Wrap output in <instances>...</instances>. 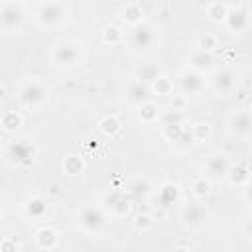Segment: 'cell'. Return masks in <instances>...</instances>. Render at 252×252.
<instances>
[{
	"label": "cell",
	"mask_w": 252,
	"mask_h": 252,
	"mask_svg": "<svg viewBox=\"0 0 252 252\" xmlns=\"http://www.w3.org/2000/svg\"><path fill=\"white\" fill-rule=\"evenodd\" d=\"M191 193H193L197 199L209 197V195H211V181H209L205 175L195 177V179L191 181Z\"/></svg>",
	"instance_id": "f546056e"
},
{
	"label": "cell",
	"mask_w": 252,
	"mask_h": 252,
	"mask_svg": "<svg viewBox=\"0 0 252 252\" xmlns=\"http://www.w3.org/2000/svg\"><path fill=\"white\" fill-rule=\"evenodd\" d=\"M181 96L189 98V96H195V94H201L205 89H207V79L203 73H197L189 67L181 69L177 73V81H175Z\"/></svg>",
	"instance_id": "ba28073f"
},
{
	"label": "cell",
	"mask_w": 252,
	"mask_h": 252,
	"mask_svg": "<svg viewBox=\"0 0 252 252\" xmlns=\"http://www.w3.org/2000/svg\"><path fill=\"white\" fill-rule=\"evenodd\" d=\"M49 193H51V195H57V193H59V185H57V183H51V185H49Z\"/></svg>",
	"instance_id": "f35d334b"
},
{
	"label": "cell",
	"mask_w": 252,
	"mask_h": 252,
	"mask_svg": "<svg viewBox=\"0 0 252 252\" xmlns=\"http://www.w3.org/2000/svg\"><path fill=\"white\" fill-rule=\"evenodd\" d=\"M205 219H207V213L199 203H189L181 209V220L187 228H201L205 224Z\"/></svg>",
	"instance_id": "9a60e30c"
},
{
	"label": "cell",
	"mask_w": 252,
	"mask_h": 252,
	"mask_svg": "<svg viewBox=\"0 0 252 252\" xmlns=\"http://www.w3.org/2000/svg\"><path fill=\"white\" fill-rule=\"evenodd\" d=\"M33 242H35V246L41 248V250H53V248L59 244V234H57V230L51 228V226H41V228L35 230Z\"/></svg>",
	"instance_id": "d6986e66"
},
{
	"label": "cell",
	"mask_w": 252,
	"mask_h": 252,
	"mask_svg": "<svg viewBox=\"0 0 252 252\" xmlns=\"http://www.w3.org/2000/svg\"><path fill=\"white\" fill-rule=\"evenodd\" d=\"M189 132H191V138H193V144H195V142H207L213 134V128H211L209 122H195L189 128Z\"/></svg>",
	"instance_id": "f1b7e54d"
},
{
	"label": "cell",
	"mask_w": 252,
	"mask_h": 252,
	"mask_svg": "<svg viewBox=\"0 0 252 252\" xmlns=\"http://www.w3.org/2000/svg\"><path fill=\"white\" fill-rule=\"evenodd\" d=\"M124 193H126L132 201H142V199H146V197L152 195V185H150L148 179L136 177V179H132V181L128 183V187H126Z\"/></svg>",
	"instance_id": "ffe728a7"
},
{
	"label": "cell",
	"mask_w": 252,
	"mask_h": 252,
	"mask_svg": "<svg viewBox=\"0 0 252 252\" xmlns=\"http://www.w3.org/2000/svg\"><path fill=\"white\" fill-rule=\"evenodd\" d=\"M134 226H136L138 230L146 232V230H150V228L154 226V219H152L148 213H140V215L134 217Z\"/></svg>",
	"instance_id": "d590c367"
},
{
	"label": "cell",
	"mask_w": 252,
	"mask_h": 252,
	"mask_svg": "<svg viewBox=\"0 0 252 252\" xmlns=\"http://www.w3.org/2000/svg\"><path fill=\"white\" fill-rule=\"evenodd\" d=\"M185 106H187V98L181 96V94H175L173 100H171V106H169V108H173V110H177V112H183Z\"/></svg>",
	"instance_id": "8d00e7d4"
},
{
	"label": "cell",
	"mask_w": 252,
	"mask_h": 252,
	"mask_svg": "<svg viewBox=\"0 0 252 252\" xmlns=\"http://www.w3.org/2000/svg\"><path fill=\"white\" fill-rule=\"evenodd\" d=\"M173 252H191L187 246H177V248H173Z\"/></svg>",
	"instance_id": "ab89813d"
},
{
	"label": "cell",
	"mask_w": 252,
	"mask_h": 252,
	"mask_svg": "<svg viewBox=\"0 0 252 252\" xmlns=\"http://www.w3.org/2000/svg\"><path fill=\"white\" fill-rule=\"evenodd\" d=\"M2 217H4V213H2V209H0V220H2Z\"/></svg>",
	"instance_id": "b9f144b4"
},
{
	"label": "cell",
	"mask_w": 252,
	"mask_h": 252,
	"mask_svg": "<svg viewBox=\"0 0 252 252\" xmlns=\"http://www.w3.org/2000/svg\"><path fill=\"white\" fill-rule=\"evenodd\" d=\"M22 122H24V118L18 110H6L0 114V126L6 132H16L22 126Z\"/></svg>",
	"instance_id": "484cf974"
},
{
	"label": "cell",
	"mask_w": 252,
	"mask_h": 252,
	"mask_svg": "<svg viewBox=\"0 0 252 252\" xmlns=\"http://www.w3.org/2000/svg\"><path fill=\"white\" fill-rule=\"evenodd\" d=\"M236 83H238V77H236V73H234L232 69H228V67L217 69V71L213 73V77H211V87H213V91H215L217 94H220V96L230 94V93L236 89Z\"/></svg>",
	"instance_id": "30bf717a"
},
{
	"label": "cell",
	"mask_w": 252,
	"mask_h": 252,
	"mask_svg": "<svg viewBox=\"0 0 252 252\" xmlns=\"http://www.w3.org/2000/svg\"><path fill=\"white\" fill-rule=\"evenodd\" d=\"M226 128L232 136L236 138H248L250 132H252V116H250V110H236L228 116V122H226Z\"/></svg>",
	"instance_id": "7c38bea8"
},
{
	"label": "cell",
	"mask_w": 252,
	"mask_h": 252,
	"mask_svg": "<svg viewBox=\"0 0 252 252\" xmlns=\"http://www.w3.org/2000/svg\"><path fill=\"white\" fill-rule=\"evenodd\" d=\"M98 130H100V134L112 138V136H116L120 132V120L114 114H106V116H102L98 120Z\"/></svg>",
	"instance_id": "83f0119b"
},
{
	"label": "cell",
	"mask_w": 252,
	"mask_h": 252,
	"mask_svg": "<svg viewBox=\"0 0 252 252\" xmlns=\"http://www.w3.org/2000/svg\"><path fill=\"white\" fill-rule=\"evenodd\" d=\"M49 61L57 69H75L83 63V43L77 39H59L49 49Z\"/></svg>",
	"instance_id": "6da1fadb"
},
{
	"label": "cell",
	"mask_w": 252,
	"mask_h": 252,
	"mask_svg": "<svg viewBox=\"0 0 252 252\" xmlns=\"http://www.w3.org/2000/svg\"><path fill=\"white\" fill-rule=\"evenodd\" d=\"M230 167V159L224 152H213L207 156L205 163H203V171L207 175V179H220L226 177V171Z\"/></svg>",
	"instance_id": "8fae6325"
},
{
	"label": "cell",
	"mask_w": 252,
	"mask_h": 252,
	"mask_svg": "<svg viewBox=\"0 0 252 252\" xmlns=\"http://www.w3.org/2000/svg\"><path fill=\"white\" fill-rule=\"evenodd\" d=\"M26 6L22 2H0V30L4 33H18L24 26Z\"/></svg>",
	"instance_id": "8992f818"
},
{
	"label": "cell",
	"mask_w": 252,
	"mask_h": 252,
	"mask_svg": "<svg viewBox=\"0 0 252 252\" xmlns=\"http://www.w3.org/2000/svg\"><path fill=\"white\" fill-rule=\"evenodd\" d=\"M228 6L230 4H224V2H207L205 4V16L213 22H222L226 12H228Z\"/></svg>",
	"instance_id": "4316f807"
},
{
	"label": "cell",
	"mask_w": 252,
	"mask_h": 252,
	"mask_svg": "<svg viewBox=\"0 0 252 252\" xmlns=\"http://www.w3.org/2000/svg\"><path fill=\"white\" fill-rule=\"evenodd\" d=\"M148 89L154 93V94H158V96H167V94H171L173 93V81L167 77V75H156L154 79H152V83L148 85Z\"/></svg>",
	"instance_id": "603a6c76"
},
{
	"label": "cell",
	"mask_w": 252,
	"mask_h": 252,
	"mask_svg": "<svg viewBox=\"0 0 252 252\" xmlns=\"http://www.w3.org/2000/svg\"><path fill=\"white\" fill-rule=\"evenodd\" d=\"M102 209L114 217H126L132 211V199L124 191L112 189L102 197Z\"/></svg>",
	"instance_id": "9c48e42d"
},
{
	"label": "cell",
	"mask_w": 252,
	"mask_h": 252,
	"mask_svg": "<svg viewBox=\"0 0 252 252\" xmlns=\"http://www.w3.org/2000/svg\"><path fill=\"white\" fill-rule=\"evenodd\" d=\"M124 39V32L118 28V26H106L104 30H102V41L104 43H108V45H116V43H120Z\"/></svg>",
	"instance_id": "1f68e13d"
},
{
	"label": "cell",
	"mask_w": 252,
	"mask_h": 252,
	"mask_svg": "<svg viewBox=\"0 0 252 252\" xmlns=\"http://www.w3.org/2000/svg\"><path fill=\"white\" fill-rule=\"evenodd\" d=\"M61 169H63L69 177H75V175H81V173H83L85 161H83V158H79V156H75V154H69V156L63 158Z\"/></svg>",
	"instance_id": "d4e9b609"
},
{
	"label": "cell",
	"mask_w": 252,
	"mask_h": 252,
	"mask_svg": "<svg viewBox=\"0 0 252 252\" xmlns=\"http://www.w3.org/2000/svg\"><path fill=\"white\" fill-rule=\"evenodd\" d=\"M106 224V211L100 205H85L77 213V226L87 234H98Z\"/></svg>",
	"instance_id": "52a82bcc"
},
{
	"label": "cell",
	"mask_w": 252,
	"mask_h": 252,
	"mask_svg": "<svg viewBox=\"0 0 252 252\" xmlns=\"http://www.w3.org/2000/svg\"><path fill=\"white\" fill-rule=\"evenodd\" d=\"M159 106L154 102V100H146L142 104H138V118L140 122L144 124H154L158 118H159Z\"/></svg>",
	"instance_id": "cb8c5ba5"
},
{
	"label": "cell",
	"mask_w": 252,
	"mask_h": 252,
	"mask_svg": "<svg viewBox=\"0 0 252 252\" xmlns=\"http://www.w3.org/2000/svg\"><path fill=\"white\" fill-rule=\"evenodd\" d=\"M187 67L197 71V73H207L215 67V55L209 53V51H201V49H193L189 55H187Z\"/></svg>",
	"instance_id": "5bb4252c"
},
{
	"label": "cell",
	"mask_w": 252,
	"mask_h": 252,
	"mask_svg": "<svg viewBox=\"0 0 252 252\" xmlns=\"http://www.w3.org/2000/svg\"><path fill=\"white\" fill-rule=\"evenodd\" d=\"M18 102L26 110H41L49 102V87L39 79H28L18 89Z\"/></svg>",
	"instance_id": "7a4b0ae2"
},
{
	"label": "cell",
	"mask_w": 252,
	"mask_h": 252,
	"mask_svg": "<svg viewBox=\"0 0 252 252\" xmlns=\"http://www.w3.org/2000/svg\"><path fill=\"white\" fill-rule=\"evenodd\" d=\"M2 96H4V89L0 87V100H2Z\"/></svg>",
	"instance_id": "60d3db41"
},
{
	"label": "cell",
	"mask_w": 252,
	"mask_h": 252,
	"mask_svg": "<svg viewBox=\"0 0 252 252\" xmlns=\"http://www.w3.org/2000/svg\"><path fill=\"white\" fill-rule=\"evenodd\" d=\"M47 209H49V205L41 195H33L24 203V215L28 219H33V220L43 219L47 215Z\"/></svg>",
	"instance_id": "ac0fdd59"
},
{
	"label": "cell",
	"mask_w": 252,
	"mask_h": 252,
	"mask_svg": "<svg viewBox=\"0 0 252 252\" xmlns=\"http://www.w3.org/2000/svg\"><path fill=\"white\" fill-rule=\"evenodd\" d=\"M156 75H158V69H156V65H152V63L142 65V67L138 69V81L144 83V85H146V81L152 83V79H154Z\"/></svg>",
	"instance_id": "e575fe53"
},
{
	"label": "cell",
	"mask_w": 252,
	"mask_h": 252,
	"mask_svg": "<svg viewBox=\"0 0 252 252\" xmlns=\"http://www.w3.org/2000/svg\"><path fill=\"white\" fill-rule=\"evenodd\" d=\"M179 195H181L179 185L173 183V181H165V183L159 185V189H158V193H156V203H158V207L165 209V207L175 205V203L179 201Z\"/></svg>",
	"instance_id": "2e32d148"
},
{
	"label": "cell",
	"mask_w": 252,
	"mask_h": 252,
	"mask_svg": "<svg viewBox=\"0 0 252 252\" xmlns=\"http://www.w3.org/2000/svg\"><path fill=\"white\" fill-rule=\"evenodd\" d=\"M161 126H169V124H183V112H177L173 108H165V110H159V118Z\"/></svg>",
	"instance_id": "836d02e7"
},
{
	"label": "cell",
	"mask_w": 252,
	"mask_h": 252,
	"mask_svg": "<svg viewBox=\"0 0 252 252\" xmlns=\"http://www.w3.org/2000/svg\"><path fill=\"white\" fill-rule=\"evenodd\" d=\"M130 28L138 26L144 22V8L138 2H128L126 6H122V16H120Z\"/></svg>",
	"instance_id": "44dd1931"
},
{
	"label": "cell",
	"mask_w": 252,
	"mask_h": 252,
	"mask_svg": "<svg viewBox=\"0 0 252 252\" xmlns=\"http://www.w3.org/2000/svg\"><path fill=\"white\" fill-rule=\"evenodd\" d=\"M222 24L230 33H242L248 28V12L240 6H228Z\"/></svg>",
	"instance_id": "4fadbf2b"
},
{
	"label": "cell",
	"mask_w": 252,
	"mask_h": 252,
	"mask_svg": "<svg viewBox=\"0 0 252 252\" xmlns=\"http://www.w3.org/2000/svg\"><path fill=\"white\" fill-rule=\"evenodd\" d=\"M37 156V144L24 136V138H14L6 144L4 148V158L10 165H16V167H26L30 165Z\"/></svg>",
	"instance_id": "5b68a950"
},
{
	"label": "cell",
	"mask_w": 252,
	"mask_h": 252,
	"mask_svg": "<svg viewBox=\"0 0 252 252\" xmlns=\"http://www.w3.org/2000/svg\"><path fill=\"white\" fill-rule=\"evenodd\" d=\"M158 41H159V32H158V28H156L154 24L146 22V20H144L142 24L130 28V32L126 33V43H128L130 51L140 53V55L152 51V49L158 45Z\"/></svg>",
	"instance_id": "3957f363"
},
{
	"label": "cell",
	"mask_w": 252,
	"mask_h": 252,
	"mask_svg": "<svg viewBox=\"0 0 252 252\" xmlns=\"http://www.w3.org/2000/svg\"><path fill=\"white\" fill-rule=\"evenodd\" d=\"M217 47H219V37H217L215 33H211V32H205L203 35H199V39H197V49L213 53Z\"/></svg>",
	"instance_id": "d6a6232c"
},
{
	"label": "cell",
	"mask_w": 252,
	"mask_h": 252,
	"mask_svg": "<svg viewBox=\"0 0 252 252\" xmlns=\"http://www.w3.org/2000/svg\"><path fill=\"white\" fill-rule=\"evenodd\" d=\"M0 252H18V242L14 238H4L0 242Z\"/></svg>",
	"instance_id": "74e56055"
},
{
	"label": "cell",
	"mask_w": 252,
	"mask_h": 252,
	"mask_svg": "<svg viewBox=\"0 0 252 252\" xmlns=\"http://www.w3.org/2000/svg\"><path fill=\"white\" fill-rule=\"evenodd\" d=\"M161 136H163L167 142H173V144H193L191 132H189V128L183 126V124L161 126Z\"/></svg>",
	"instance_id": "e0dca14e"
},
{
	"label": "cell",
	"mask_w": 252,
	"mask_h": 252,
	"mask_svg": "<svg viewBox=\"0 0 252 252\" xmlns=\"http://www.w3.org/2000/svg\"><path fill=\"white\" fill-rule=\"evenodd\" d=\"M226 179H228L230 185H244V187H246V183H248V179H250V169H248V165H246V163H236V165L230 163V167H228V171H226Z\"/></svg>",
	"instance_id": "7402d4cb"
},
{
	"label": "cell",
	"mask_w": 252,
	"mask_h": 252,
	"mask_svg": "<svg viewBox=\"0 0 252 252\" xmlns=\"http://www.w3.org/2000/svg\"><path fill=\"white\" fill-rule=\"evenodd\" d=\"M148 94H150L148 85H144V83H140V81H136V83L130 85V100H134L136 104H142V102L150 100Z\"/></svg>",
	"instance_id": "4dcf8cb0"
},
{
	"label": "cell",
	"mask_w": 252,
	"mask_h": 252,
	"mask_svg": "<svg viewBox=\"0 0 252 252\" xmlns=\"http://www.w3.org/2000/svg\"><path fill=\"white\" fill-rule=\"evenodd\" d=\"M35 24L43 30H55L69 18V8L63 2H39L33 8Z\"/></svg>",
	"instance_id": "277c9868"
}]
</instances>
